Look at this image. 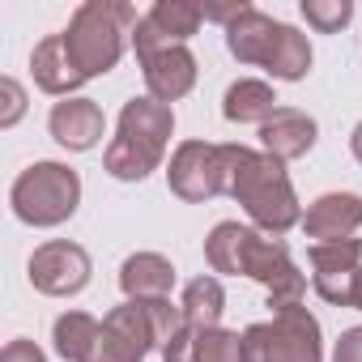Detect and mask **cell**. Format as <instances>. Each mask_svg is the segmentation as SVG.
I'll list each match as a JSON object with an SVG mask.
<instances>
[{"label": "cell", "mask_w": 362, "mask_h": 362, "mask_svg": "<svg viewBox=\"0 0 362 362\" xmlns=\"http://www.w3.org/2000/svg\"><path fill=\"white\" fill-rule=\"evenodd\" d=\"M205 260L214 273H243L252 281L264 286L273 315L303 307L307 294V277L298 273V264L290 260V247L277 235H264L256 226H239V222H218L205 239Z\"/></svg>", "instance_id": "cell-1"}, {"label": "cell", "mask_w": 362, "mask_h": 362, "mask_svg": "<svg viewBox=\"0 0 362 362\" xmlns=\"http://www.w3.org/2000/svg\"><path fill=\"white\" fill-rule=\"evenodd\" d=\"M222 153H226V197L243 205L256 230L286 235L290 226L303 222L286 162H277L264 149H247V145H222Z\"/></svg>", "instance_id": "cell-2"}, {"label": "cell", "mask_w": 362, "mask_h": 362, "mask_svg": "<svg viewBox=\"0 0 362 362\" xmlns=\"http://www.w3.org/2000/svg\"><path fill=\"white\" fill-rule=\"evenodd\" d=\"M175 132V111L158 98H128L119 111V128L103 153V166L111 179H124V184H141L149 170L162 166L166 145Z\"/></svg>", "instance_id": "cell-3"}, {"label": "cell", "mask_w": 362, "mask_h": 362, "mask_svg": "<svg viewBox=\"0 0 362 362\" xmlns=\"http://www.w3.org/2000/svg\"><path fill=\"white\" fill-rule=\"evenodd\" d=\"M136 22L141 18L132 5H119V0H86L69 18V26L60 30V39H64L69 60L77 64V73L90 81V77H103L119 64L124 39L136 30Z\"/></svg>", "instance_id": "cell-4"}, {"label": "cell", "mask_w": 362, "mask_h": 362, "mask_svg": "<svg viewBox=\"0 0 362 362\" xmlns=\"http://www.w3.org/2000/svg\"><path fill=\"white\" fill-rule=\"evenodd\" d=\"M9 205H13L18 222H26V226H39V230L60 226L81 205V175L64 162H35L13 179Z\"/></svg>", "instance_id": "cell-5"}, {"label": "cell", "mask_w": 362, "mask_h": 362, "mask_svg": "<svg viewBox=\"0 0 362 362\" xmlns=\"http://www.w3.org/2000/svg\"><path fill=\"white\" fill-rule=\"evenodd\" d=\"M243 362H324L320 320L307 307H290L243 328Z\"/></svg>", "instance_id": "cell-6"}, {"label": "cell", "mask_w": 362, "mask_h": 362, "mask_svg": "<svg viewBox=\"0 0 362 362\" xmlns=\"http://www.w3.org/2000/svg\"><path fill=\"white\" fill-rule=\"evenodd\" d=\"M166 184H170V192L179 201H188V205H205L214 197H226V153H222V145L184 141L170 153Z\"/></svg>", "instance_id": "cell-7"}, {"label": "cell", "mask_w": 362, "mask_h": 362, "mask_svg": "<svg viewBox=\"0 0 362 362\" xmlns=\"http://www.w3.org/2000/svg\"><path fill=\"white\" fill-rule=\"evenodd\" d=\"M153 345H158V332L149 324L145 303H124L103 315V332L86 362H145Z\"/></svg>", "instance_id": "cell-8"}, {"label": "cell", "mask_w": 362, "mask_h": 362, "mask_svg": "<svg viewBox=\"0 0 362 362\" xmlns=\"http://www.w3.org/2000/svg\"><path fill=\"white\" fill-rule=\"evenodd\" d=\"M30 286L39 294H52V298H69V294H81L90 286V252L81 243H69V239H52L43 247H35L30 264Z\"/></svg>", "instance_id": "cell-9"}, {"label": "cell", "mask_w": 362, "mask_h": 362, "mask_svg": "<svg viewBox=\"0 0 362 362\" xmlns=\"http://www.w3.org/2000/svg\"><path fill=\"white\" fill-rule=\"evenodd\" d=\"M205 13L192 0H158L149 13H141L136 30H132V47H136V60L162 52V47H184L197 30H201Z\"/></svg>", "instance_id": "cell-10"}, {"label": "cell", "mask_w": 362, "mask_h": 362, "mask_svg": "<svg viewBox=\"0 0 362 362\" xmlns=\"http://www.w3.org/2000/svg\"><path fill=\"white\" fill-rule=\"evenodd\" d=\"M311 286L324 303L349 307L354 277L362 269V239H337V243H311Z\"/></svg>", "instance_id": "cell-11"}, {"label": "cell", "mask_w": 362, "mask_h": 362, "mask_svg": "<svg viewBox=\"0 0 362 362\" xmlns=\"http://www.w3.org/2000/svg\"><path fill=\"white\" fill-rule=\"evenodd\" d=\"M47 128H52L56 145H64V149H73V153H86V149H94V145L103 141L107 115H103V107H98L94 98H77V94H73V98H64V103L52 107Z\"/></svg>", "instance_id": "cell-12"}, {"label": "cell", "mask_w": 362, "mask_h": 362, "mask_svg": "<svg viewBox=\"0 0 362 362\" xmlns=\"http://www.w3.org/2000/svg\"><path fill=\"white\" fill-rule=\"evenodd\" d=\"M362 226V197L358 192H324L307 205L303 214V230L315 243H337V239H354V230Z\"/></svg>", "instance_id": "cell-13"}, {"label": "cell", "mask_w": 362, "mask_h": 362, "mask_svg": "<svg viewBox=\"0 0 362 362\" xmlns=\"http://www.w3.org/2000/svg\"><path fill=\"white\" fill-rule=\"evenodd\" d=\"M141 73H145V90L149 98L158 103H175V98H184L192 86H197V56L188 47H162L153 56L141 60Z\"/></svg>", "instance_id": "cell-14"}, {"label": "cell", "mask_w": 362, "mask_h": 362, "mask_svg": "<svg viewBox=\"0 0 362 362\" xmlns=\"http://www.w3.org/2000/svg\"><path fill=\"white\" fill-rule=\"evenodd\" d=\"M315 132H320V128H315V119H311L307 111L277 107L273 119L260 124V145H264V153H273L277 162H294V158L311 153Z\"/></svg>", "instance_id": "cell-15"}, {"label": "cell", "mask_w": 362, "mask_h": 362, "mask_svg": "<svg viewBox=\"0 0 362 362\" xmlns=\"http://www.w3.org/2000/svg\"><path fill=\"white\" fill-rule=\"evenodd\" d=\"M175 286V264L158 252H136L119 264V290L128 303H149V298H170Z\"/></svg>", "instance_id": "cell-16"}, {"label": "cell", "mask_w": 362, "mask_h": 362, "mask_svg": "<svg viewBox=\"0 0 362 362\" xmlns=\"http://www.w3.org/2000/svg\"><path fill=\"white\" fill-rule=\"evenodd\" d=\"M30 73H35V86H39L43 94H56V98H73V90L86 86V77H81L77 64L69 60L60 35H47V39L30 52Z\"/></svg>", "instance_id": "cell-17"}, {"label": "cell", "mask_w": 362, "mask_h": 362, "mask_svg": "<svg viewBox=\"0 0 362 362\" xmlns=\"http://www.w3.org/2000/svg\"><path fill=\"white\" fill-rule=\"evenodd\" d=\"M277 26H281V22H273L269 13H260V9L252 5L235 26H226V47H230V56H235L239 64H260V69H264L269 47H273V39H277Z\"/></svg>", "instance_id": "cell-18"}, {"label": "cell", "mask_w": 362, "mask_h": 362, "mask_svg": "<svg viewBox=\"0 0 362 362\" xmlns=\"http://www.w3.org/2000/svg\"><path fill=\"white\" fill-rule=\"evenodd\" d=\"M273 111H277V94L269 81H256V77H239L222 98V115L230 124H264L273 119Z\"/></svg>", "instance_id": "cell-19"}, {"label": "cell", "mask_w": 362, "mask_h": 362, "mask_svg": "<svg viewBox=\"0 0 362 362\" xmlns=\"http://www.w3.org/2000/svg\"><path fill=\"white\" fill-rule=\"evenodd\" d=\"M179 307H184V324L205 332V328H222V311H226V290L218 277H192L184 286V298H179Z\"/></svg>", "instance_id": "cell-20"}, {"label": "cell", "mask_w": 362, "mask_h": 362, "mask_svg": "<svg viewBox=\"0 0 362 362\" xmlns=\"http://www.w3.org/2000/svg\"><path fill=\"white\" fill-rule=\"evenodd\" d=\"M264 73L277 77V81H303L311 73V43L307 35H298L294 26H277V39L269 47V60H264Z\"/></svg>", "instance_id": "cell-21"}, {"label": "cell", "mask_w": 362, "mask_h": 362, "mask_svg": "<svg viewBox=\"0 0 362 362\" xmlns=\"http://www.w3.org/2000/svg\"><path fill=\"white\" fill-rule=\"evenodd\" d=\"M98 332H103V320H94L90 311H64L52 324V341H56V354L64 362H86Z\"/></svg>", "instance_id": "cell-22"}, {"label": "cell", "mask_w": 362, "mask_h": 362, "mask_svg": "<svg viewBox=\"0 0 362 362\" xmlns=\"http://www.w3.org/2000/svg\"><path fill=\"white\" fill-rule=\"evenodd\" d=\"M192 362H243V332L230 328H192Z\"/></svg>", "instance_id": "cell-23"}, {"label": "cell", "mask_w": 362, "mask_h": 362, "mask_svg": "<svg viewBox=\"0 0 362 362\" xmlns=\"http://www.w3.org/2000/svg\"><path fill=\"white\" fill-rule=\"evenodd\" d=\"M303 18H307V26H315L320 35H337V30L349 26L354 5H349V0H303Z\"/></svg>", "instance_id": "cell-24"}, {"label": "cell", "mask_w": 362, "mask_h": 362, "mask_svg": "<svg viewBox=\"0 0 362 362\" xmlns=\"http://www.w3.org/2000/svg\"><path fill=\"white\" fill-rule=\"evenodd\" d=\"M26 115V90L13 77H0V128H13Z\"/></svg>", "instance_id": "cell-25"}, {"label": "cell", "mask_w": 362, "mask_h": 362, "mask_svg": "<svg viewBox=\"0 0 362 362\" xmlns=\"http://www.w3.org/2000/svg\"><path fill=\"white\" fill-rule=\"evenodd\" d=\"M332 362H362V324L345 328L332 345Z\"/></svg>", "instance_id": "cell-26"}, {"label": "cell", "mask_w": 362, "mask_h": 362, "mask_svg": "<svg viewBox=\"0 0 362 362\" xmlns=\"http://www.w3.org/2000/svg\"><path fill=\"white\" fill-rule=\"evenodd\" d=\"M247 9H252L247 0H230V5H201L205 22H222V26H235V22L247 13Z\"/></svg>", "instance_id": "cell-27"}, {"label": "cell", "mask_w": 362, "mask_h": 362, "mask_svg": "<svg viewBox=\"0 0 362 362\" xmlns=\"http://www.w3.org/2000/svg\"><path fill=\"white\" fill-rule=\"evenodd\" d=\"M0 362H47V358H43V349H39L35 341L18 337V341H9V345H5V354H0Z\"/></svg>", "instance_id": "cell-28"}, {"label": "cell", "mask_w": 362, "mask_h": 362, "mask_svg": "<svg viewBox=\"0 0 362 362\" xmlns=\"http://www.w3.org/2000/svg\"><path fill=\"white\" fill-rule=\"evenodd\" d=\"M162 362H192V328H184L162 345Z\"/></svg>", "instance_id": "cell-29"}, {"label": "cell", "mask_w": 362, "mask_h": 362, "mask_svg": "<svg viewBox=\"0 0 362 362\" xmlns=\"http://www.w3.org/2000/svg\"><path fill=\"white\" fill-rule=\"evenodd\" d=\"M349 149H354V158L362 162V119H358V128L349 132Z\"/></svg>", "instance_id": "cell-30"}, {"label": "cell", "mask_w": 362, "mask_h": 362, "mask_svg": "<svg viewBox=\"0 0 362 362\" xmlns=\"http://www.w3.org/2000/svg\"><path fill=\"white\" fill-rule=\"evenodd\" d=\"M349 307H358V311H362V269H358V277H354V294H349Z\"/></svg>", "instance_id": "cell-31"}]
</instances>
